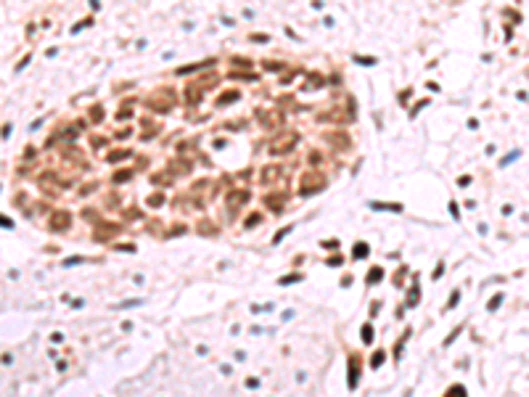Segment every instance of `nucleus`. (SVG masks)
Returning a JSON list of instances; mask_svg holds the SVG:
<instances>
[{
	"mask_svg": "<svg viewBox=\"0 0 529 397\" xmlns=\"http://www.w3.org/2000/svg\"><path fill=\"white\" fill-rule=\"evenodd\" d=\"M246 199H249V196H246V191H244V193L236 191V196H230V199H228V204H230V209H236V207L241 204V201H246Z\"/></svg>",
	"mask_w": 529,
	"mask_h": 397,
	"instance_id": "20e7f679",
	"label": "nucleus"
},
{
	"mask_svg": "<svg viewBox=\"0 0 529 397\" xmlns=\"http://www.w3.org/2000/svg\"><path fill=\"white\" fill-rule=\"evenodd\" d=\"M365 252H368L365 244H357V246H355V257H357V260H360V257H365Z\"/></svg>",
	"mask_w": 529,
	"mask_h": 397,
	"instance_id": "423d86ee",
	"label": "nucleus"
},
{
	"mask_svg": "<svg viewBox=\"0 0 529 397\" xmlns=\"http://www.w3.org/2000/svg\"><path fill=\"white\" fill-rule=\"evenodd\" d=\"M363 339L370 344V339H373V328H370V326H363Z\"/></svg>",
	"mask_w": 529,
	"mask_h": 397,
	"instance_id": "0eeeda50",
	"label": "nucleus"
},
{
	"mask_svg": "<svg viewBox=\"0 0 529 397\" xmlns=\"http://www.w3.org/2000/svg\"><path fill=\"white\" fill-rule=\"evenodd\" d=\"M323 186H326V175H323V172H307L302 178V193H304V196L318 193Z\"/></svg>",
	"mask_w": 529,
	"mask_h": 397,
	"instance_id": "f257e3e1",
	"label": "nucleus"
},
{
	"mask_svg": "<svg viewBox=\"0 0 529 397\" xmlns=\"http://www.w3.org/2000/svg\"><path fill=\"white\" fill-rule=\"evenodd\" d=\"M275 178H278V167H270V170H265V172H262V180H267V183L275 180Z\"/></svg>",
	"mask_w": 529,
	"mask_h": 397,
	"instance_id": "39448f33",
	"label": "nucleus"
},
{
	"mask_svg": "<svg viewBox=\"0 0 529 397\" xmlns=\"http://www.w3.org/2000/svg\"><path fill=\"white\" fill-rule=\"evenodd\" d=\"M51 225L56 230H64V228L69 225V215H67V212H56V215L51 217Z\"/></svg>",
	"mask_w": 529,
	"mask_h": 397,
	"instance_id": "7ed1b4c3",
	"label": "nucleus"
},
{
	"mask_svg": "<svg viewBox=\"0 0 529 397\" xmlns=\"http://www.w3.org/2000/svg\"><path fill=\"white\" fill-rule=\"evenodd\" d=\"M381 360H384V352H376V357H373V368L381 365Z\"/></svg>",
	"mask_w": 529,
	"mask_h": 397,
	"instance_id": "6e6552de",
	"label": "nucleus"
},
{
	"mask_svg": "<svg viewBox=\"0 0 529 397\" xmlns=\"http://www.w3.org/2000/svg\"><path fill=\"white\" fill-rule=\"evenodd\" d=\"M294 143H296V135L289 133V135H283L281 141H275V143L270 146V151H273V154H283V149H291Z\"/></svg>",
	"mask_w": 529,
	"mask_h": 397,
	"instance_id": "f03ea898",
	"label": "nucleus"
}]
</instances>
